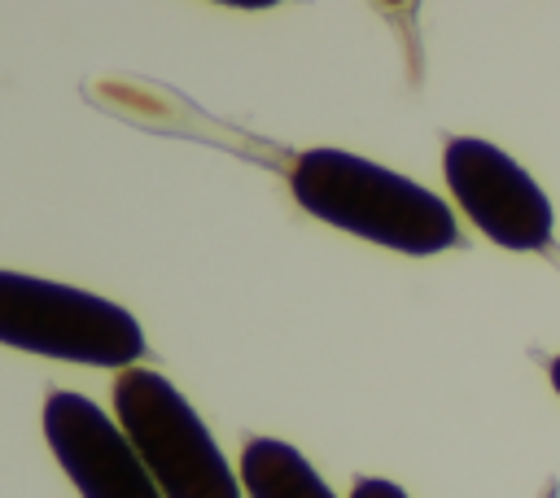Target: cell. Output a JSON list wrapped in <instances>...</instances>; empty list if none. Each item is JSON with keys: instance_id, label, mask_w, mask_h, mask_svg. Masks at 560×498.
<instances>
[{"instance_id": "1", "label": "cell", "mask_w": 560, "mask_h": 498, "mask_svg": "<svg viewBox=\"0 0 560 498\" xmlns=\"http://www.w3.org/2000/svg\"><path fill=\"white\" fill-rule=\"evenodd\" d=\"M293 197L306 214L398 253H442L459 245L455 214L429 188L341 149H311L293 162Z\"/></svg>"}, {"instance_id": "2", "label": "cell", "mask_w": 560, "mask_h": 498, "mask_svg": "<svg viewBox=\"0 0 560 498\" xmlns=\"http://www.w3.org/2000/svg\"><path fill=\"white\" fill-rule=\"evenodd\" d=\"M0 345L61 363L131 367L144 354V332L118 301L0 271Z\"/></svg>"}, {"instance_id": "3", "label": "cell", "mask_w": 560, "mask_h": 498, "mask_svg": "<svg viewBox=\"0 0 560 498\" xmlns=\"http://www.w3.org/2000/svg\"><path fill=\"white\" fill-rule=\"evenodd\" d=\"M114 411L162 498H241L223 450L171 380L127 367L114 380Z\"/></svg>"}, {"instance_id": "4", "label": "cell", "mask_w": 560, "mask_h": 498, "mask_svg": "<svg viewBox=\"0 0 560 498\" xmlns=\"http://www.w3.org/2000/svg\"><path fill=\"white\" fill-rule=\"evenodd\" d=\"M446 183L459 210L503 249H542L551 240V201L547 192L490 140L455 135L442 153Z\"/></svg>"}, {"instance_id": "5", "label": "cell", "mask_w": 560, "mask_h": 498, "mask_svg": "<svg viewBox=\"0 0 560 498\" xmlns=\"http://www.w3.org/2000/svg\"><path fill=\"white\" fill-rule=\"evenodd\" d=\"M44 432L83 498H162L127 432L83 393L57 389L44 402Z\"/></svg>"}, {"instance_id": "6", "label": "cell", "mask_w": 560, "mask_h": 498, "mask_svg": "<svg viewBox=\"0 0 560 498\" xmlns=\"http://www.w3.org/2000/svg\"><path fill=\"white\" fill-rule=\"evenodd\" d=\"M241 481L249 498H337L324 476L289 446L276 437H258L241 454Z\"/></svg>"}, {"instance_id": "7", "label": "cell", "mask_w": 560, "mask_h": 498, "mask_svg": "<svg viewBox=\"0 0 560 498\" xmlns=\"http://www.w3.org/2000/svg\"><path fill=\"white\" fill-rule=\"evenodd\" d=\"M350 498H407L394 481H381V476H368V481H359L354 489H350Z\"/></svg>"}, {"instance_id": "8", "label": "cell", "mask_w": 560, "mask_h": 498, "mask_svg": "<svg viewBox=\"0 0 560 498\" xmlns=\"http://www.w3.org/2000/svg\"><path fill=\"white\" fill-rule=\"evenodd\" d=\"M551 389H556V393H560V358H556V363H551Z\"/></svg>"}]
</instances>
